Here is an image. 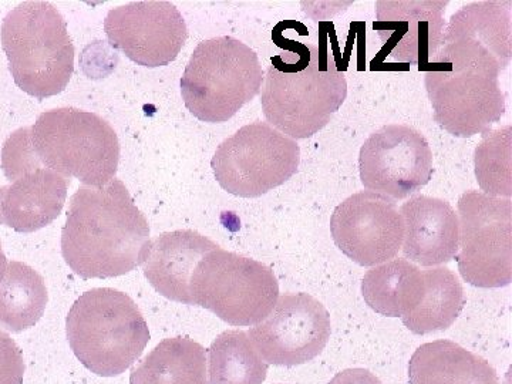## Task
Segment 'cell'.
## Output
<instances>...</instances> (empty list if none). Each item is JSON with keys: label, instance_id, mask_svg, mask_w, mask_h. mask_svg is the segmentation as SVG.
Wrapping results in <instances>:
<instances>
[{"label": "cell", "instance_id": "6", "mask_svg": "<svg viewBox=\"0 0 512 384\" xmlns=\"http://www.w3.org/2000/svg\"><path fill=\"white\" fill-rule=\"evenodd\" d=\"M264 70L251 47L234 37L205 40L181 77L185 107L205 123H225L261 92Z\"/></svg>", "mask_w": 512, "mask_h": 384}, {"label": "cell", "instance_id": "16", "mask_svg": "<svg viewBox=\"0 0 512 384\" xmlns=\"http://www.w3.org/2000/svg\"><path fill=\"white\" fill-rule=\"evenodd\" d=\"M400 214L404 221V258L426 268L448 264L456 258L460 222L447 201L416 195L404 202Z\"/></svg>", "mask_w": 512, "mask_h": 384}, {"label": "cell", "instance_id": "27", "mask_svg": "<svg viewBox=\"0 0 512 384\" xmlns=\"http://www.w3.org/2000/svg\"><path fill=\"white\" fill-rule=\"evenodd\" d=\"M25 359L18 343L0 330V384H23Z\"/></svg>", "mask_w": 512, "mask_h": 384}, {"label": "cell", "instance_id": "14", "mask_svg": "<svg viewBox=\"0 0 512 384\" xmlns=\"http://www.w3.org/2000/svg\"><path fill=\"white\" fill-rule=\"evenodd\" d=\"M330 232L340 251L357 265L377 266L399 254L404 221L396 201L362 191L336 207L330 217Z\"/></svg>", "mask_w": 512, "mask_h": 384}, {"label": "cell", "instance_id": "22", "mask_svg": "<svg viewBox=\"0 0 512 384\" xmlns=\"http://www.w3.org/2000/svg\"><path fill=\"white\" fill-rule=\"evenodd\" d=\"M130 384H210L205 349L183 336L164 339L133 369Z\"/></svg>", "mask_w": 512, "mask_h": 384}, {"label": "cell", "instance_id": "13", "mask_svg": "<svg viewBox=\"0 0 512 384\" xmlns=\"http://www.w3.org/2000/svg\"><path fill=\"white\" fill-rule=\"evenodd\" d=\"M104 32L114 49L144 67L173 63L188 39L183 15L167 0L131 2L111 9Z\"/></svg>", "mask_w": 512, "mask_h": 384}, {"label": "cell", "instance_id": "10", "mask_svg": "<svg viewBox=\"0 0 512 384\" xmlns=\"http://www.w3.org/2000/svg\"><path fill=\"white\" fill-rule=\"evenodd\" d=\"M458 271L477 288H501L512 279V207L510 198L470 190L458 200Z\"/></svg>", "mask_w": 512, "mask_h": 384}, {"label": "cell", "instance_id": "8", "mask_svg": "<svg viewBox=\"0 0 512 384\" xmlns=\"http://www.w3.org/2000/svg\"><path fill=\"white\" fill-rule=\"evenodd\" d=\"M423 72L434 120L454 137L488 133L504 116L505 97L497 67L434 57Z\"/></svg>", "mask_w": 512, "mask_h": 384}, {"label": "cell", "instance_id": "29", "mask_svg": "<svg viewBox=\"0 0 512 384\" xmlns=\"http://www.w3.org/2000/svg\"><path fill=\"white\" fill-rule=\"evenodd\" d=\"M8 265V259H6L5 252H3L2 244H0V281H2L3 276H5Z\"/></svg>", "mask_w": 512, "mask_h": 384}, {"label": "cell", "instance_id": "15", "mask_svg": "<svg viewBox=\"0 0 512 384\" xmlns=\"http://www.w3.org/2000/svg\"><path fill=\"white\" fill-rule=\"evenodd\" d=\"M447 5L437 0H379L373 26L383 43L382 55L419 64L423 70L443 46Z\"/></svg>", "mask_w": 512, "mask_h": 384}, {"label": "cell", "instance_id": "4", "mask_svg": "<svg viewBox=\"0 0 512 384\" xmlns=\"http://www.w3.org/2000/svg\"><path fill=\"white\" fill-rule=\"evenodd\" d=\"M70 348L94 375L120 376L143 355L150 330L127 293L113 288L84 292L66 318Z\"/></svg>", "mask_w": 512, "mask_h": 384}, {"label": "cell", "instance_id": "25", "mask_svg": "<svg viewBox=\"0 0 512 384\" xmlns=\"http://www.w3.org/2000/svg\"><path fill=\"white\" fill-rule=\"evenodd\" d=\"M210 384H264L269 365L245 330H227L208 349Z\"/></svg>", "mask_w": 512, "mask_h": 384}, {"label": "cell", "instance_id": "28", "mask_svg": "<svg viewBox=\"0 0 512 384\" xmlns=\"http://www.w3.org/2000/svg\"><path fill=\"white\" fill-rule=\"evenodd\" d=\"M329 384H383L379 377L367 369H346L338 373Z\"/></svg>", "mask_w": 512, "mask_h": 384}, {"label": "cell", "instance_id": "12", "mask_svg": "<svg viewBox=\"0 0 512 384\" xmlns=\"http://www.w3.org/2000/svg\"><path fill=\"white\" fill-rule=\"evenodd\" d=\"M247 333L268 365L298 366L323 352L332 323L318 299L303 292L286 293L279 296L268 318Z\"/></svg>", "mask_w": 512, "mask_h": 384}, {"label": "cell", "instance_id": "1", "mask_svg": "<svg viewBox=\"0 0 512 384\" xmlns=\"http://www.w3.org/2000/svg\"><path fill=\"white\" fill-rule=\"evenodd\" d=\"M150 225L123 181L79 188L70 200L62 231V254L83 279L126 275L143 265Z\"/></svg>", "mask_w": 512, "mask_h": 384}, {"label": "cell", "instance_id": "3", "mask_svg": "<svg viewBox=\"0 0 512 384\" xmlns=\"http://www.w3.org/2000/svg\"><path fill=\"white\" fill-rule=\"evenodd\" d=\"M262 110L272 127L292 140L315 136L348 94L345 73L323 47L293 43L272 57Z\"/></svg>", "mask_w": 512, "mask_h": 384}, {"label": "cell", "instance_id": "7", "mask_svg": "<svg viewBox=\"0 0 512 384\" xmlns=\"http://www.w3.org/2000/svg\"><path fill=\"white\" fill-rule=\"evenodd\" d=\"M278 298V279L271 268L221 247L205 256L192 276V305L231 326L258 325L274 311Z\"/></svg>", "mask_w": 512, "mask_h": 384}, {"label": "cell", "instance_id": "23", "mask_svg": "<svg viewBox=\"0 0 512 384\" xmlns=\"http://www.w3.org/2000/svg\"><path fill=\"white\" fill-rule=\"evenodd\" d=\"M47 302L43 276L23 262H9L0 281V328L12 333L33 328L42 319Z\"/></svg>", "mask_w": 512, "mask_h": 384}, {"label": "cell", "instance_id": "5", "mask_svg": "<svg viewBox=\"0 0 512 384\" xmlns=\"http://www.w3.org/2000/svg\"><path fill=\"white\" fill-rule=\"evenodd\" d=\"M0 42L23 92L43 100L66 89L74 72V46L66 20L52 3L29 0L10 10Z\"/></svg>", "mask_w": 512, "mask_h": 384}, {"label": "cell", "instance_id": "11", "mask_svg": "<svg viewBox=\"0 0 512 384\" xmlns=\"http://www.w3.org/2000/svg\"><path fill=\"white\" fill-rule=\"evenodd\" d=\"M359 168L367 190L400 201L430 183L433 153L420 131L390 124L367 138L360 148Z\"/></svg>", "mask_w": 512, "mask_h": 384}, {"label": "cell", "instance_id": "2", "mask_svg": "<svg viewBox=\"0 0 512 384\" xmlns=\"http://www.w3.org/2000/svg\"><path fill=\"white\" fill-rule=\"evenodd\" d=\"M114 128L97 114L72 107L45 111L32 127L19 128L2 148L8 180L36 168L74 177L87 187H106L119 168Z\"/></svg>", "mask_w": 512, "mask_h": 384}, {"label": "cell", "instance_id": "20", "mask_svg": "<svg viewBox=\"0 0 512 384\" xmlns=\"http://www.w3.org/2000/svg\"><path fill=\"white\" fill-rule=\"evenodd\" d=\"M410 384H501L484 357L451 340L424 343L409 362Z\"/></svg>", "mask_w": 512, "mask_h": 384}, {"label": "cell", "instance_id": "17", "mask_svg": "<svg viewBox=\"0 0 512 384\" xmlns=\"http://www.w3.org/2000/svg\"><path fill=\"white\" fill-rule=\"evenodd\" d=\"M220 245L200 232H165L151 239L143 262L144 275L151 286L170 301L192 305L191 282L195 268Z\"/></svg>", "mask_w": 512, "mask_h": 384}, {"label": "cell", "instance_id": "18", "mask_svg": "<svg viewBox=\"0 0 512 384\" xmlns=\"http://www.w3.org/2000/svg\"><path fill=\"white\" fill-rule=\"evenodd\" d=\"M10 183L0 187V225L30 234L59 217L70 180L47 168H36L18 175Z\"/></svg>", "mask_w": 512, "mask_h": 384}, {"label": "cell", "instance_id": "19", "mask_svg": "<svg viewBox=\"0 0 512 384\" xmlns=\"http://www.w3.org/2000/svg\"><path fill=\"white\" fill-rule=\"evenodd\" d=\"M511 2H474L451 16L443 46L493 57L504 67L512 56Z\"/></svg>", "mask_w": 512, "mask_h": 384}, {"label": "cell", "instance_id": "21", "mask_svg": "<svg viewBox=\"0 0 512 384\" xmlns=\"http://www.w3.org/2000/svg\"><path fill=\"white\" fill-rule=\"evenodd\" d=\"M362 293L376 313L387 318H404L423 301L426 281L419 266L407 259H393L367 271Z\"/></svg>", "mask_w": 512, "mask_h": 384}, {"label": "cell", "instance_id": "26", "mask_svg": "<svg viewBox=\"0 0 512 384\" xmlns=\"http://www.w3.org/2000/svg\"><path fill=\"white\" fill-rule=\"evenodd\" d=\"M477 183L491 197L511 198V126L483 134L474 154Z\"/></svg>", "mask_w": 512, "mask_h": 384}, {"label": "cell", "instance_id": "9", "mask_svg": "<svg viewBox=\"0 0 512 384\" xmlns=\"http://www.w3.org/2000/svg\"><path fill=\"white\" fill-rule=\"evenodd\" d=\"M301 148L269 123L239 128L215 151L211 167L218 184L235 197L255 198L298 173Z\"/></svg>", "mask_w": 512, "mask_h": 384}, {"label": "cell", "instance_id": "24", "mask_svg": "<svg viewBox=\"0 0 512 384\" xmlns=\"http://www.w3.org/2000/svg\"><path fill=\"white\" fill-rule=\"evenodd\" d=\"M426 293L416 311L402 318L404 326L414 335L447 330L456 322L464 308V288L460 279L446 266L423 271Z\"/></svg>", "mask_w": 512, "mask_h": 384}]
</instances>
